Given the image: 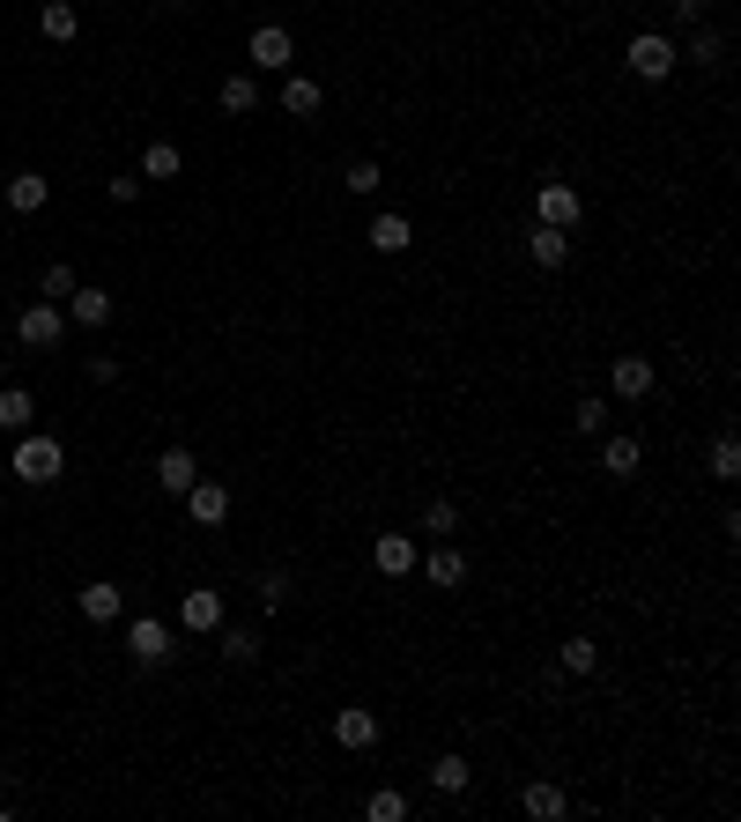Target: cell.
<instances>
[{
  "mask_svg": "<svg viewBox=\"0 0 741 822\" xmlns=\"http://www.w3.org/2000/svg\"><path fill=\"white\" fill-rule=\"evenodd\" d=\"M15 475L52 490V482L67 475V445H60V438H38V430H23V438H15Z\"/></svg>",
  "mask_w": 741,
  "mask_h": 822,
  "instance_id": "6da1fadb",
  "label": "cell"
},
{
  "mask_svg": "<svg viewBox=\"0 0 741 822\" xmlns=\"http://www.w3.org/2000/svg\"><path fill=\"white\" fill-rule=\"evenodd\" d=\"M126 653H134V667H171L178 659V637L156 616H134L126 622Z\"/></svg>",
  "mask_w": 741,
  "mask_h": 822,
  "instance_id": "7a4b0ae2",
  "label": "cell"
},
{
  "mask_svg": "<svg viewBox=\"0 0 741 822\" xmlns=\"http://www.w3.org/2000/svg\"><path fill=\"white\" fill-rule=\"evenodd\" d=\"M675 60H682V52L660 38V30H638V38H630V75H638V83H667Z\"/></svg>",
  "mask_w": 741,
  "mask_h": 822,
  "instance_id": "3957f363",
  "label": "cell"
},
{
  "mask_svg": "<svg viewBox=\"0 0 741 822\" xmlns=\"http://www.w3.org/2000/svg\"><path fill=\"white\" fill-rule=\"evenodd\" d=\"M60 333H67V312H60V304H30V312L15 319V341H23V349H60Z\"/></svg>",
  "mask_w": 741,
  "mask_h": 822,
  "instance_id": "277c9868",
  "label": "cell"
},
{
  "mask_svg": "<svg viewBox=\"0 0 741 822\" xmlns=\"http://www.w3.org/2000/svg\"><path fill=\"white\" fill-rule=\"evenodd\" d=\"M246 52H252V67H267V75H289V60H297V45H289L282 23H260Z\"/></svg>",
  "mask_w": 741,
  "mask_h": 822,
  "instance_id": "5b68a950",
  "label": "cell"
},
{
  "mask_svg": "<svg viewBox=\"0 0 741 822\" xmlns=\"http://www.w3.org/2000/svg\"><path fill=\"white\" fill-rule=\"evenodd\" d=\"M334 741H341L349 756H364V748H378V711H364V704L334 711Z\"/></svg>",
  "mask_w": 741,
  "mask_h": 822,
  "instance_id": "8992f818",
  "label": "cell"
},
{
  "mask_svg": "<svg viewBox=\"0 0 741 822\" xmlns=\"http://www.w3.org/2000/svg\"><path fill=\"white\" fill-rule=\"evenodd\" d=\"M370 564H378L386 578H409L415 564H423V548H415V534H378L370 541Z\"/></svg>",
  "mask_w": 741,
  "mask_h": 822,
  "instance_id": "52a82bcc",
  "label": "cell"
},
{
  "mask_svg": "<svg viewBox=\"0 0 741 822\" xmlns=\"http://www.w3.org/2000/svg\"><path fill=\"white\" fill-rule=\"evenodd\" d=\"M535 215L549 223V230H572V223H578V186H564V178H549V186L535 193Z\"/></svg>",
  "mask_w": 741,
  "mask_h": 822,
  "instance_id": "ba28073f",
  "label": "cell"
},
{
  "mask_svg": "<svg viewBox=\"0 0 741 822\" xmlns=\"http://www.w3.org/2000/svg\"><path fill=\"white\" fill-rule=\"evenodd\" d=\"M75 608H83L89 622H120V616H126V593L112 585V578H89L83 593H75Z\"/></svg>",
  "mask_w": 741,
  "mask_h": 822,
  "instance_id": "9c48e42d",
  "label": "cell"
},
{
  "mask_svg": "<svg viewBox=\"0 0 741 822\" xmlns=\"http://www.w3.org/2000/svg\"><path fill=\"white\" fill-rule=\"evenodd\" d=\"M608 385H616L623 401H645V393L660 385V378H653V356H616V364H608Z\"/></svg>",
  "mask_w": 741,
  "mask_h": 822,
  "instance_id": "30bf717a",
  "label": "cell"
},
{
  "mask_svg": "<svg viewBox=\"0 0 741 822\" xmlns=\"http://www.w3.org/2000/svg\"><path fill=\"white\" fill-rule=\"evenodd\" d=\"M186 519H193V527H223V519H230V490H223V482H193V490H186Z\"/></svg>",
  "mask_w": 741,
  "mask_h": 822,
  "instance_id": "8fae6325",
  "label": "cell"
},
{
  "mask_svg": "<svg viewBox=\"0 0 741 822\" xmlns=\"http://www.w3.org/2000/svg\"><path fill=\"white\" fill-rule=\"evenodd\" d=\"M156 482H164V496H186L201 482V459L186 453V445H171V453H156Z\"/></svg>",
  "mask_w": 741,
  "mask_h": 822,
  "instance_id": "7c38bea8",
  "label": "cell"
},
{
  "mask_svg": "<svg viewBox=\"0 0 741 822\" xmlns=\"http://www.w3.org/2000/svg\"><path fill=\"white\" fill-rule=\"evenodd\" d=\"M370 252H386V260H393V252H409L415 245V230H409V215H401V207H386V215H370Z\"/></svg>",
  "mask_w": 741,
  "mask_h": 822,
  "instance_id": "4fadbf2b",
  "label": "cell"
},
{
  "mask_svg": "<svg viewBox=\"0 0 741 822\" xmlns=\"http://www.w3.org/2000/svg\"><path fill=\"white\" fill-rule=\"evenodd\" d=\"M423 578H430L438 593H453V585H467V556H460L453 541H438V548L423 556Z\"/></svg>",
  "mask_w": 741,
  "mask_h": 822,
  "instance_id": "5bb4252c",
  "label": "cell"
},
{
  "mask_svg": "<svg viewBox=\"0 0 741 822\" xmlns=\"http://www.w3.org/2000/svg\"><path fill=\"white\" fill-rule=\"evenodd\" d=\"M178 622H186V630H223V593H215V585H193V593L178 600Z\"/></svg>",
  "mask_w": 741,
  "mask_h": 822,
  "instance_id": "9a60e30c",
  "label": "cell"
},
{
  "mask_svg": "<svg viewBox=\"0 0 741 822\" xmlns=\"http://www.w3.org/2000/svg\"><path fill=\"white\" fill-rule=\"evenodd\" d=\"M45 201H52V178H45V170H15V178H8V207H15V215H38Z\"/></svg>",
  "mask_w": 741,
  "mask_h": 822,
  "instance_id": "2e32d148",
  "label": "cell"
},
{
  "mask_svg": "<svg viewBox=\"0 0 741 822\" xmlns=\"http://www.w3.org/2000/svg\"><path fill=\"white\" fill-rule=\"evenodd\" d=\"M38 422V401H30V385H0V430L8 438H23Z\"/></svg>",
  "mask_w": 741,
  "mask_h": 822,
  "instance_id": "e0dca14e",
  "label": "cell"
},
{
  "mask_svg": "<svg viewBox=\"0 0 741 822\" xmlns=\"http://www.w3.org/2000/svg\"><path fill=\"white\" fill-rule=\"evenodd\" d=\"M527 260H535V267H564V260H572V230H549V223H535Z\"/></svg>",
  "mask_w": 741,
  "mask_h": 822,
  "instance_id": "ac0fdd59",
  "label": "cell"
},
{
  "mask_svg": "<svg viewBox=\"0 0 741 822\" xmlns=\"http://www.w3.org/2000/svg\"><path fill=\"white\" fill-rule=\"evenodd\" d=\"M38 30L52 45H75V30H83V15H75V0H45L38 8Z\"/></svg>",
  "mask_w": 741,
  "mask_h": 822,
  "instance_id": "d6986e66",
  "label": "cell"
},
{
  "mask_svg": "<svg viewBox=\"0 0 741 822\" xmlns=\"http://www.w3.org/2000/svg\"><path fill=\"white\" fill-rule=\"evenodd\" d=\"M638 459H645V445H638V438H608V445H601V475L630 482V475H638Z\"/></svg>",
  "mask_w": 741,
  "mask_h": 822,
  "instance_id": "ffe728a7",
  "label": "cell"
},
{
  "mask_svg": "<svg viewBox=\"0 0 741 822\" xmlns=\"http://www.w3.org/2000/svg\"><path fill=\"white\" fill-rule=\"evenodd\" d=\"M67 319H75V327H104V319H112V296H104V289H75V296H67Z\"/></svg>",
  "mask_w": 741,
  "mask_h": 822,
  "instance_id": "44dd1931",
  "label": "cell"
},
{
  "mask_svg": "<svg viewBox=\"0 0 741 822\" xmlns=\"http://www.w3.org/2000/svg\"><path fill=\"white\" fill-rule=\"evenodd\" d=\"M282 112H289V119H312V112H319V83H304V75H282Z\"/></svg>",
  "mask_w": 741,
  "mask_h": 822,
  "instance_id": "7402d4cb",
  "label": "cell"
},
{
  "mask_svg": "<svg viewBox=\"0 0 741 822\" xmlns=\"http://www.w3.org/2000/svg\"><path fill=\"white\" fill-rule=\"evenodd\" d=\"M467 779H475V771H467V756H438V763H430V793H445V800H453V793H467Z\"/></svg>",
  "mask_w": 741,
  "mask_h": 822,
  "instance_id": "603a6c76",
  "label": "cell"
},
{
  "mask_svg": "<svg viewBox=\"0 0 741 822\" xmlns=\"http://www.w3.org/2000/svg\"><path fill=\"white\" fill-rule=\"evenodd\" d=\"M364 815L370 822H409V793H401V785H378V793L364 800Z\"/></svg>",
  "mask_w": 741,
  "mask_h": 822,
  "instance_id": "cb8c5ba5",
  "label": "cell"
},
{
  "mask_svg": "<svg viewBox=\"0 0 741 822\" xmlns=\"http://www.w3.org/2000/svg\"><path fill=\"white\" fill-rule=\"evenodd\" d=\"M178 170H186V156H178L171 141H149V149H141V178H178Z\"/></svg>",
  "mask_w": 741,
  "mask_h": 822,
  "instance_id": "d4e9b609",
  "label": "cell"
},
{
  "mask_svg": "<svg viewBox=\"0 0 741 822\" xmlns=\"http://www.w3.org/2000/svg\"><path fill=\"white\" fill-rule=\"evenodd\" d=\"M519 808H527L535 822H556V815H564V793H556V785H527V793H519Z\"/></svg>",
  "mask_w": 741,
  "mask_h": 822,
  "instance_id": "484cf974",
  "label": "cell"
},
{
  "mask_svg": "<svg viewBox=\"0 0 741 822\" xmlns=\"http://www.w3.org/2000/svg\"><path fill=\"white\" fill-rule=\"evenodd\" d=\"M423 534H438V541H453V534H460V504H453V496H438V504L423 511Z\"/></svg>",
  "mask_w": 741,
  "mask_h": 822,
  "instance_id": "4316f807",
  "label": "cell"
},
{
  "mask_svg": "<svg viewBox=\"0 0 741 822\" xmlns=\"http://www.w3.org/2000/svg\"><path fill=\"white\" fill-rule=\"evenodd\" d=\"M252 104H260V89H252V75H223V112H238V119H246Z\"/></svg>",
  "mask_w": 741,
  "mask_h": 822,
  "instance_id": "83f0119b",
  "label": "cell"
},
{
  "mask_svg": "<svg viewBox=\"0 0 741 822\" xmlns=\"http://www.w3.org/2000/svg\"><path fill=\"white\" fill-rule=\"evenodd\" d=\"M45 304H60V296H75V289H83V282H75V267H67V260H52V267H45Z\"/></svg>",
  "mask_w": 741,
  "mask_h": 822,
  "instance_id": "f1b7e54d",
  "label": "cell"
},
{
  "mask_svg": "<svg viewBox=\"0 0 741 822\" xmlns=\"http://www.w3.org/2000/svg\"><path fill=\"white\" fill-rule=\"evenodd\" d=\"M341 186H349V193H378V186H386V170L370 164V156H356V164L341 170Z\"/></svg>",
  "mask_w": 741,
  "mask_h": 822,
  "instance_id": "f546056e",
  "label": "cell"
},
{
  "mask_svg": "<svg viewBox=\"0 0 741 822\" xmlns=\"http://www.w3.org/2000/svg\"><path fill=\"white\" fill-rule=\"evenodd\" d=\"M223 659H230V667H252V659H260V637H252V630H223Z\"/></svg>",
  "mask_w": 741,
  "mask_h": 822,
  "instance_id": "4dcf8cb0",
  "label": "cell"
},
{
  "mask_svg": "<svg viewBox=\"0 0 741 822\" xmlns=\"http://www.w3.org/2000/svg\"><path fill=\"white\" fill-rule=\"evenodd\" d=\"M593 667H601V645L593 637H572L564 645V674H593Z\"/></svg>",
  "mask_w": 741,
  "mask_h": 822,
  "instance_id": "1f68e13d",
  "label": "cell"
},
{
  "mask_svg": "<svg viewBox=\"0 0 741 822\" xmlns=\"http://www.w3.org/2000/svg\"><path fill=\"white\" fill-rule=\"evenodd\" d=\"M690 60H698V67H719V60H727V38H719V30H698V38H690Z\"/></svg>",
  "mask_w": 741,
  "mask_h": 822,
  "instance_id": "d6a6232c",
  "label": "cell"
},
{
  "mask_svg": "<svg viewBox=\"0 0 741 822\" xmlns=\"http://www.w3.org/2000/svg\"><path fill=\"white\" fill-rule=\"evenodd\" d=\"M712 475H719V482H734V475H741V445H734V438L712 445Z\"/></svg>",
  "mask_w": 741,
  "mask_h": 822,
  "instance_id": "836d02e7",
  "label": "cell"
},
{
  "mask_svg": "<svg viewBox=\"0 0 741 822\" xmlns=\"http://www.w3.org/2000/svg\"><path fill=\"white\" fill-rule=\"evenodd\" d=\"M608 430V401H578V438H601Z\"/></svg>",
  "mask_w": 741,
  "mask_h": 822,
  "instance_id": "e575fe53",
  "label": "cell"
},
{
  "mask_svg": "<svg viewBox=\"0 0 741 822\" xmlns=\"http://www.w3.org/2000/svg\"><path fill=\"white\" fill-rule=\"evenodd\" d=\"M282 600H289V578L267 571V578H260V608H267V616H282Z\"/></svg>",
  "mask_w": 741,
  "mask_h": 822,
  "instance_id": "d590c367",
  "label": "cell"
},
{
  "mask_svg": "<svg viewBox=\"0 0 741 822\" xmlns=\"http://www.w3.org/2000/svg\"><path fill=\"white\" fill-rule=\"evenodd\" d=\"M104 193H112V201H120V207H134V201H141V170H134V178H112Z\"/></svg>",
  "mask_w": 741,
  "mask_h": 822,
  "instance_id": "8d00e7d4",
  "label": "cell"
},
{
  "mask_svg": "<svg viewBox=\"0 0 741 822\" xmlns=\"http://www.w3.org/2000/svg\"><path fill=\"white\" fill-rule=\"evenodd\" d=\"M83 370H89V385H112V378H120V364H112V356H89Z\"/></svg>",
  "mask_w": 741,
  "mask_h": 822,
  "instance_id": "74e56055",
  "label": "cell"
},
{
  "mask_svg": "<svg viewBox=\"0 0 741 822\" xmlns=\"http://www.w3.org/2000/svg\"><path fill=\"white\" fill-rule=\"evenodd\" d=\"M698 15H704V0H675V23L682 30H698Z\"/></svg>",
  "mask_w": 741,
  "mask_h": 822,
  "instance_id": "f35d334b",
  "label": "cell"
}]
</instances>
